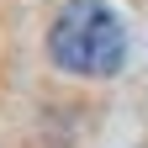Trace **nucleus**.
Masks as SVG:
<instances>
[{
  "mask_svg": "<svg viewBox=\"0 0 148 148\" xmlns=\"http://www.w3.org/2000/svg\"><path fill=\"white\" fill-rule=\"evenodd\" d=\"M48 53L53 64L69 74H85V79H106V74L122 69L127 53V32L116 21V11L106 0H69L58 11V21L48 32Z\"/></svg>",
  "mask_w": 148,
  "mask_h": 148,
  "instance_id": "1",
  "label": "nucleus"
}]
</instances>
